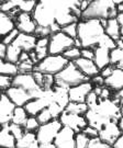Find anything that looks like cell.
<instances>
[{"mask_svg":"<svg viewBox=\"0 0 123 148\" xmlns=\"http://www.w3.org/2000/svg\"><path fill=\"white\" fill-rule=\"evenodd\" d=\"M77 40L81 48H96L104 33V21L88 19L79 20L77 23Z\"/></svg>","mask_w":123,"mask_h":148,"instance_id":"obj_1","label":"cell"},{"mask_svg":"<svg viewBox=\"0 0 123 148\" xmlns=\"http://www.w3.org/2000/svg\"><path fill=\"white\" fill-rule=\"evenodd\" d=\"M119 1L111 0H92L85 11L81 13L80 20L95 19L100 21H107L109 19H114L118 16L117 5Z\"/></svg>","mask_w":123,"mask_h":148,"instance_id":"obj_2","label":"cell"},{"mask_svg":"<svg viewBox=\"0 0 123 148\" xmlns=\"http://www.w3.org/2000/svg\"><path fill=\"white\" fill-rule=\"evenodd\" d=\"M54 78H55V86L64 87L67 89L90 80L85 75H82L80 70L76 67L75 64L70 62L65 66V68L62 71H59L56 76H54Z\"/></svg>","mask_w":123,"mask_h":148,"instance_id":"obj_3","label":"cell"},{"mask_svg":"<svg viewBox=\"0 0 123 148\" xmlns=\"http://www.w3.org/2000/svg\"><path fill=\"white\" fill-rule=\"evenodd\" d=\"M69 62L63 55H48L35 65L34 70L43 75L56 76L59 71L65 68V66Z\"/></svg>","mask_w":123,"mask_h":148,"instance_id":"obj_4","label":"cell"},{"mask_svg":"<svg viewBox=\"0 0 123 148\" xmlns=\"http://www.w3.org/2000/svg\"><path fill=\"white\" fill-rule=\"evenodd\" d=\"M75 46V40L67 36L62 31L54 33L48 37V54L63 55L68 48Z\"/></svg>","mask_w":123,"mask_h":148,"instance_id":"obj_5","label":"cell"},{"mask_svg":"<svg viewBox=\"0 0 123 148\" xmlns=\"http://www.w3.org/2000/svg\"><path fill=\"white\" fill-rule=\"evenodd\" d=\"M62 127H63V125L59 122V120H53L46 124L40 125L38 131L35 132L36 140L40 144L53 143L55 137L57 136L59 131L62 130Z\"/></svg>","mask_w":123,"mask_h":148,"instance_id":"obj_6","label":"cell"},{"mask_svg":"<svg viewBox=\"0 0 123 148\" xmlns=\"http://www.w3.org/2000/svg\"><path fill=\"white\" fill-rule=\"evenodd\" d=\"M58 120L63 126L68 127L75 133L82 132L84 128L88 125L85 115H78V114H74V113H69L66 111L62 113Z\"/></svg>","mask_w":123,"mask_h":148,"instance_id":"obj_7","label":"cell"},{"mask_svg":"<svg viewBox=\"0 0 123 148\" xmlns=\"http://www.w3.org/2000/svg\"><path fill=\"white\" fill-rule=\"evenodd\" d=\"M14 24H16V30L20 33H23V34L34 35L36 29H38V25H36V23L34 21L31 13L20 12L14 18Z\"/></svg>","mask_w":123,"mask_h":148,"instance_id":"obj_8","label":"cell"},{"mask_svg":"<svg viewBox=\"0 0 123 148\" xmlns=\"http://www.w3.org/2000/svg\"><path fill=\"white\" fill-rule=\"evenodd\" d=\"M93 90V85L91 81H86L84 84L75 86L68 89L69 102H77V103H85L88 95Z\"/></svg>","mask_w":123,"mask_h":148,"instance_id":"obj_9","label":"cell"},{"mask_svg":"<svg viewBox=\"0 0 123 148\" xmlns=\"http://www.w3.org/2000/svg\"><path fill=\"white\" fill-rule=\"evenodd\" d=\"M122 132L120 131L118 124L115 121H110L107 124H104L103 127L99 131V136L98 138L101 139L102 142L110 145H113V143L120 137Z\"/></svg>","mask_w":123,"mask_h":148,"instance_id":"obj_10","label":"cell"},{"mask_svg":"<svg viewBox=\"0 0 123 148\" xmlns=\"http://www.w3.org/2000/svg\"><path fill=\"white\" fill-rule=\"evenodd\" d=\"M5 95L9 98V100L16 106H23L27 104L30 100H32L30 93L22 88L11 86L5 91Z\"/></svg>","mask_w":123,"mask_h":148,"instance_id":"obj_11","label":"cell"},{"mask_svg":"<svg viewBox=\"0 0 123 148\" xmlns=\"http://www.w3.org/2000/svg\"><path fill=\"white\" fill-rule=\"evenodd\" d=\"M16 106L5 95H0V126H7L12 121V114Z\"/></svg>","mask_w":123,"mask_h":148,"instance_id":"obj_12","label":"cell"},{"mask_svg":"<svg viewBox=\"0 0 123 148\" xmlns=\"http://www.w3.org/2000/svg\"><path fill=\"white\" fill-rule=\"evenodd\" d=\"M75 136L76 133L73 130L63 126L53 143L56 148H76Z\"/></svg>","mask_w":123,"mask_h":148,"instance_id":"obj_13","label":"cell"},{"mask_svg":"<svg viewBox=\"0 0 123 148\" xmlns=\"http://www.w3.org/2000/svg\"><path fill=\"white\" fill-rule=\"evenodd\" d=\"M11 86L22 88V89H24L25 91H27L29 93H31L34 90L40 88V86L36 84V81H35L32 74H20V73L18 75H16L12 78Z\"/></svg>","mask_w":123,"mask_h":148,"instance_id":"obj_14","label":"cell"},{"mask_svg":"<svg viewBox=\"0 0 123 148\" xmlns=\"http://www.w3.org/2000/svg\"><path fill=\"white\" fill-rule=\"evenodd\" d=\"M104 86L109 88L113 93L119 92L123 89V69L115 68L113 69L112 74L108 78L104 79Z\"/></svg>","mask_w":123,"mask_h":148,"instance_id":"obj_15","label":"cell"},{"mask_svg":"<svg viewBox=\"0 0 123 148\" xmlns=\"http://www.w3.org/2000/svg\"><path fill=\"white\" fill-rule=\"evenodd\" d=\"M36 40H38V37L35 36V35H30V34L20 33L12 44L16 45V47L20 48L22 52L31 53V52L34 51V48H35Z\"/></svg>","mask_w":123,"mask_h":148,"instance_id":"obj_16","label":"cell"},{"mask_svg":"<svg viewBox=\"0 0 123 148\" xmlns=\"http://www.w3.org/2000/svg\"><path fill=\"white\" fill-rule=\"evenodd\" d=\"M74 64L76 65V67L82 73V75H85L88 79H91L95 76H98V75L100 74V70L95 65L93 60L80 57L79 59H77L76 62H74Z\"/></svg>","mask_w":123,"mask_h":148,"instance_id":"obj_17","label":"cell"},{"mask_svg":"<svg viewBox=\"0 0 123 148\" xmlns=\"http://www.w3.org/2000/svg\"><path fill=\"white\" fill-rule=\"evenodd\" d=\"M110 49L106 47H101V46H97L93 48V63L96 65L99 70L103 69L109 65H111V60H110Z\"/></svg>","mask_w":123,"mask_h":148,"instance_id":"obj_18","label":"cell"},{"mask_svg":"<svg viewBox=\"0 0 123 148\" xmlns=\"http://www.w3.org/2000/svg\"><path fill=\"white\" fill-rule=\"evenodd\" d=\"M104 33L115 43L121 41V27L115 18L104 21Z\"/></svg>","mask_w":123,"mask_h":148,"instance_id":"obj_19","label":"cell"},{"mask_svg":"<svg viewBox=\"0 0 123 148\" xmlns=\"http://www.w3.org/2000/svg\"><path fill=\"white\" fill-rule=\"evenodd\" d=\"M53 100L55 103H57L60 108H65L69 103V95H68V89L59 86L53 87Z\"/></svg>","mask_w":123,"mask_h":148,"instance_id":"obj_20","label":"cell"},{"mask_svg":"<svg viewBox=\"0 0 123 148\" xmlns=\"http://www.w3.org/2000/svg\"><path fill=\"white\" fill-rule=\"evenodd\" d=\"M14 29H16L14 20L8 14L0 12V42L7 34H9Z\"/></svg>","mask_w":123,"mask_h":148,"instance_id":"obj_21","label":"cell"},{"mask_svg":"<svg viewBox=\"0 0 123 148\" xmlns=\"http://www.w3.org/2000/svg\"><path fill=\"white\" fill-rule=\"evenodd\" d=\"M0 147L1 148H16V139L9 131V127L2 126L0 130Z\"/></svg>","mask_w":123,"mask_h":148,"instance_id":"obj_22","label":"cell"},{"mask_svg":"<svg viewBox=\"0 0 123 148\" xmlns=\"http://www.w3.org/2000/svg\"><path fill=\"white\" fill-rule=\"evenodd\" d=\"M110 60L111 65L117 68L123 69V42L119 41L117 43V47L110 52Z\"/></svg>","mask_w":123,"mask_h":148,"instance_id":"obj_23","label":"cell"},{"mask_svg":"<svg viewBox=\"0 0 123 148\" xmlns=\"http://www.w3.org/2000/svg\"><path fill=\"white\" fill-rule=\"evenodd\" d=\"M22 51L19 47H16V45L10 44L7 46V52H5V60L8 63L12 64H18L19 58H20V55H21Z\"/></svg>","mask_w":123,"mask_h":148,"instance_id":"obj_24","label":"cell"},{"mask_svg":"<svg viewBox=\"0 0 123 148\" xmlns=\"http://www.w3.org/2000/svg\"><path fill=\"white\" fill-rule=\"evenodd\" d=\"M27 117H29V115H27V111L24 110V108L16 106V109L13 111V114H12V121H11V123L23 127L24 124H25V122H27Z\"/></svg>","mask_w":123,"mask_h":148,"instance_id":"obj_25","label":"cell"},{"mask_svg":"<svg viewBox=\"0 0 123 148\" xmlns=\"http://www.w3.org/2000/svg\"><path fill=\"white\" fill-rule=\"evenodd\" d=\"M36 3L38 1L35 0H16V9L19 10V12L32 14L36 7Z\"/></svg>","mask_w":123,"mask_h":148,"instance_id":"obj_26","label":"cell"},{"mask_svg":"<svg viewBox=\"0 0 123 148\" xmlns=\"http://www.w3.org/2000/svg\"><path fill=\"white\" fill-rule=\"evenodd\" d=\"M35 140H36V135H35V133L25 132L22 135L21 138H19V139L16 140V147L29 148Z\"/></svg>","mask_w":123,"mask_h":148,"instance_id":"obj_27","label":"cell"},{"mask_svg":"<svg viewBox=\"0 0 123 148\" xmlns=\"http://www.w3.org/2000/svg\"><path fill=\"white\" fill-rule=\"evenodd\" d=\"M65 111L78 114V115H85L88 111V106L86 103H77V102H69L65 108Z\"/></svg>","mask_w":123,"mask_h":148,"instance_id":"obj_28","label":"cell"},{"mask_svg":"<svg viewBox=\"0 0 123 148\" xmlns=\"http://www.w3.org/2000/svg\"><path fill=\"white\" fill-rule=\"evenodd\" d=\"M16 66H18V71L20 74H32L35 68V64L31 60V58L23 62H19L16 64Z\"/></svg>","mask_w":123,"mask_h":148,"instance_id":"obj_29","label":"cell"},{"mask_svg":"<svg viewBox=\"0 0 123 148\" xmlns=\"http://www.w3.org/2000/svg\"><path fill=\"white\" fill-rule=\"evenodd\" d=\"M65 58L67 59L70 63H74L77 59H79L81 57V48L73 46V47L68 48L64 54H63Z\"/></svg>","mask_w":123,"mask_h":148,"instance_id":"obj_30","label":"cell"},{"mask_svg":"<svg viewBox=\"0 0 123 148\" xmlns=\"http://www.w3.org/2000/svg\"><path fill=\"white\" fill-rule=\"evenodd\" d=\"M90 143V138L85 135L82 132L76 133L75 136V147L76 148H88Z\"/></svg>","mask_w":123,"mask_h":148,"instance_id":"obj_31","label":"cell"},{"mask_svg":"<svg viewBox=\"0 0 123 148\" xmlns=\"http://www.w3.org/2000/svg\"><path fill=\"white\" fill-rule=\"evenodd\" d=\"M40 123H38V119L36 116H29L27 117V122H25V124H24V131L25 132H32V133H35L38 131V128L40 127Z\"/></svg>","mask_w":123,"mask_h":148,"instance_id":"obj_32","label":"cell"},{"mask_svg":"<svg viewBox=\"0 0 123 148\" xmlns=\"http://www.w3.org/2000/svg\"><path fill=\"white\" fill-rule=\"evenodd\" d=\"M36 119H38V123H40L41 125H42V124H46V123L54 120L53 115H52V113L49 112L48 108H46V109H44V110H42V111L40 112L38 115H36Z\"/></svg>","mask_w":123,"mask_h":148,"instance_id":"obj_33","label":"cell"},{"mask_svg":"<svg viewBox=\"0 0 123 148\" xmlns=\"http://www.w3.org/2000/svg\"><path fill=\"white\" fill-rule=\"evenodd\" d=\"M77 23H78V22L68 24V25H66V27H62L60 31L63 32L64 34H66L67 36L71 37L73 40H76V38H77V33H78V31H77Z\"/></svg>","mask_w":123,"mask_h":148,"instance_id":"obj_34","label":"cell"},{"mask_svg":"<svg viewBox=\"0 0 123 148\" xmlns=\"http://www.w3.org/2000/svg\"><path fill=\"white\" fill-rule=\"evenodd\" d=\"M8 127H9V131H10L11 134L14 136V138H16V140H18L19 138H21L22 135L25 133L23 127L20 126V125H16V124H13V123H10V124L8 125Z\"/></svg>","mask_w":123,"mask_h":148,"instance_id":"obj_35","label":"cell"},{"mask_svg":"<svg viewBox=\"0 0 123 148\" xmlns=\"http://www.w3.org/2000/svg\"><path fill=\"white\" fill-rule=\"evenodd\" d=\"M11 82H12V78L5 76V75L0 74V95L5 93V91L9 87H11Z\"/></svg>","mask_w":123,"mask_h":148,"instance_id":"obj_36","label":"cell"},{"mask_svg":"<svg viewBox=\"0 0 123 148\" xmlns=\"http://www.w3.org/2000/svg\"><path fill=\"white\" fill-rule=\"evenodd\" d=\"M88 148H113V146L110 145V144L102 142L101 139H99V138L97 137L90 139V143H89Z\"/></svg>","mask_w":123,"mask_h":148,"instance_id":"obj_37","label":"cell"},{"mask_svg":"<svg viewBox=\"0 0 123 148\" xmlns=\"http://www.w3.org/2000/svg\"><path fill=\"white\" fill-rule=\"evenodd\" d=\"M19 34H20V32L18 31L16 29H14L13 31H11L9 34H7V35L1 40V43H3L5 46H8V45H10V44H12V43L14 42V40L18 37Z\"/></svg>","mask_w":123,"mask_h":148,"instance_id":"obj_38","label":"cell"},{"mask_svg":"<svg viewBox=\"0 0 123 148\" xmlns=\"http://www.w3.org/2000/svg\"><path fill=\"white\" fill-rule=\"evenodd\" d=\"M98 102H99V97L93 92V90L91 91L90 93L88 95L87 97V99H86V104L88 106V109H90V108H93V106H96L98 104Z\"/></svg>","mask_w":123,"mask_h":148,"instance_id":"obj_39","label":"cell"},{"mask_svg":"<svg viewBox=\"0 0 123 148\" xmlns=\"http://www.w3.org/2000/svg\"><path fill=\"white\" fill-rule=\"evenodd\" d=\"M82 133H84L85 135H87L90 139H92V138H97L98 136H99V131L96 130L95 127L89 126V125H87V126L84 128Z\"/></svg>","mask_w":123,"mask_h":148,"instance_id":"obj_40","label":"cell"},{"mask_svg":"<svg viewBox=\"0 0 123 148\" xmlns=\"http://www.w3.org/2000/svg\"><path fill=\"white\" fill-rule=\"evenodd\" d=\"M93 48H81V57L86 59L93 60Z\"/></svg>","mask_w":123,"mask_h":148,"instance_id":"obj_41","label":"cell"},{"mask_svg":"<svg viewBox=\"0 0 123 148\" xmlns=\"http://www.w3.org/2000/svg\"><path fill=\"white\" fill-rule=\"evenodd\" d=\"M115 68V66H113V65H109V66H107V67H104L103 69H101L100 70V76H101L103 79H106V78H108L110 75L112 74L113 69Z\"/></svg>","mask_w":123,"mask_h":148,"instance_id":"obj_42","label":"cell"},{"mask_svg":"<svg viewBox=\"0 0 123 148\" xmlns=\"http://www.w3.org/2000/svg\"><path fill=\"white\" fill-rule=\"evenodd\" d=\"M90 81H91V84L93 85V87H103V86H104V79L102 78L100 75L95 76L93 78H91Z\"/></svg>","mask_w":123,"mask_h":148,"instance_id":"obj_43","label":"cell"},{"mask_svg":"<svg viewBox=\"0 0 123 148\" xmlns=\"http://www.w3.org/2000/svg\"><path fill=\"white\" fill-rule=\"evenodd\" d=\"M113 148H123V133L120 135V137L113 143Z\"/></svg>","mask_w":123,"mask_h":148,"instance_id":"obj_44","label":"cell"},{"mask_svg":"<svg viewBox=\"0 0 123 148\" xmlns=\"http://www.w3.org/2000/svg\"><path fill=\"white\" fill-rule=\"evenodd\" d=\"M5 52H7V46H5L3 43L0 42V58L1 59H5Z\"/></svg>","mask_w":123,"mask_h":148,"instance_id":"obj_45","label":"cell"},{"mask_svg":"<svg viewBox=\"0 0 123 148\" xmlns=\"http://www.w3.org/2000/svg\"><path fill=\"white\" fill-rule=\"evenodd\" d=\"M117 124H118L119 128H120V131L123 133V116L121 115V116L118 119V121H117Z\"/></svg>","mask_w":123,"mask_h":148,"instance_id":"obj_46","label":"cell"},{"mask_svg":"<svg viewBox=\"0 0 123 148\" xmlns=\"http://www.w3.org/2000/svg\"><path fill=\"white\" fill-rule=\"evenodd\" d=\"M117 21L119 22V24H120V27H123V13H118V16H117Z\"/></svg>","mask_w":123,"mask_h":148,"instance_id":"obj_47","label":"cell"},{"mask_svg":"<svg viewBox=\"0 0 123 148\" xmlns=\"http://www.w3.org/2000/svg\"><path fill=\"white\" fill-rule=\"evenodd\" d=\"M40 148H56L54 143H47V144H40Z\"/></svg>","mask_w":123,"mask_h":148,"instance_id":"obj_48","label":"cell"},{"mask_svg":"<svg viewBox=\"0 0 123 148\" xmlns=\"http://www.w3.org/2000/svg\"><path fill=\"white\" fill-rule=\"evenodd\" d=\"M117 8H118V13H123V1L122 0H120V2L118 3Z\"/></svg>","mask_w":123,"mask_h":148,"instance_id":"obj_49","label":"cell"},{"mask_svg":"<svg viewBox=\"0 0 123 148\" xmlns=\"http://www.w3.org/2000/svg\"><path fill=\"white\" fill-rule=\"evenodd\" d=\"M29 148H40V143H38V140H35Z\"/></svg>","mask_w":123,"mask_h":148,"instance_id":"obj_50","label":"cell"},{"mask_svg":"<svg viewBox=\"0 0 123 148\" xmlns=\"http://www.w3.org/2000/svg\"><path fill=\"white\" fill-rule=\"evenodd\" d=\"M121 41L123 42V27H121Z\"/></svg>","mask_w":123,"mask_h":148,"instance_id":"obj_51","label":"cell"},{"mask_svg":"<svg viewBox=\"0 0 123 148\" xmlns=\"http://www.w3.org/2000/svg\"><path fill=\"white\" fill-rule=\"evenodd\" d=\"M1 127H2V126H0V130H1Z\"/></svg>","mask_w":123,"mask_h":148,"instance_id":"obj_52","label":"cell"},{"mask_svg":"<svg viewBox=\"0 0 123 148\" xmlns=\"http://www.w3.org/2000/svg\"><path fill=\"white\" fill-rule=\"evenodd\" d=\"M16 148H19V147H16Z\"/></svg>","mask_w":123,"mask_h":148,"instance_id":"obj_53","label":"cell"},{"mask_svg":"<svg viewBox=\"0 0 123 148\" xmlns=\"http://www.w3.org/2000/svg\"><path fill=\"white\" fill-rule=\"evenodd\" d=\"M0 148H1V147H0Z\"/></svg>","mask_w":123,"mask_h":148,"instance_id":"obj_54","label":"cell"}]
</instances>
